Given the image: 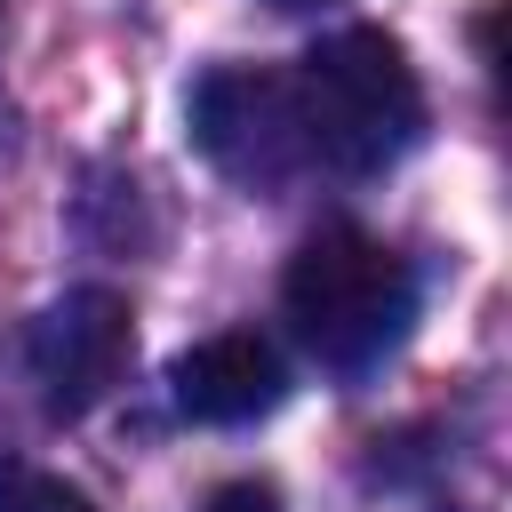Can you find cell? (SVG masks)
Returning a JSON list of instances; mask_svg holds the SVG:
<instances>
[{
    "label": "cell",
    "instance_id": "cell-1",
    "mask_svg": "<svg viewBox=\"0 0 512 512\" xmlns=\"http://www.w3.org/2000/svg\"><path fill=\"white\" fill-rule=\"evenodd\" d=\"M296 112H304L312 160H328L344 176H376L424 136V80L384 24H344L304 48Z\"/></svg>",
    "mask_w": 512,
    "mask_h": 512
},
{
    "label": "cell",
    "instance_id": "cell-2",
    "mask_svg": "<svg viewBox=\"0 0 512 512\" xmlns=\"http://www.w3.org/2000/svg\"><path fill=\"white\" fill-rule=\"evenodd\" d=\"M280 304L304 336V352L336 376H368L416 320V272L360 224H320L288 272H280Z\"/></svg>",
    "mask_w": 512,
    "mask_h": 512
},
{
    "label": "cell",
    "instance_id": "cell-3",
    "mask_svg": "<svg viewBox=\"0 0 512 512\" xmlns=\"http://www.w3.org/2000/svg\"><path fill=\"white\" fill-rule=\"evenodd\" d=\"M192 144L240 192H280L288 176H304L312 168V144H304V112H296V72L216 64L192 88Z\"/></svg>",
    "mask_w": 512,
    "mask_h": 512
},
{
    "label": "cell",
    "instance_id": "cell-4",
    "mask_svg": "<svg viewBox=\"0 0 512 512\" xmlns=\"http://www.w3.org/2000/svg\"><path fill=\"white\" fill-rule=\"evenodd\" d=\"M128 352H136V312L112 288H64L24 336L48 416H88L96 400H112V384L128 376Z\"/></svg>",
    "mask_w": 512,
    "mask_h": 512
},
{
    "label": "cell",
    "instance_id": "cell-5",
    "mask_svg": "<svg viewBox=\"0 0 512 512\" xmlns=\"http://www.w3.org/2000/svg\"><path fill=\"white\" fill-rule=\"evenodd\" d=\"M168 392H176V408H184L192 424H256V416L280 408L288 368H280V352H272L264 336L224 328V336L192 344V352L168 368Z\"/></svg>",
    "mask_w": 512,
    "mask_h": 512
},
{
    "label": "cell",
    "instance_id": "cell-6",
    "mask_svg": "<svg viewBox=\"0 0 512 512\" xmlns=\"http://www.w3.org/2000/svg\"><path fill=\"white\" fill-rule=\"evenodd\" d=\"M0 512H96L64 472H40V464H16L0 456Z\"/></svg>",
    "mask_w": 512,
    "mask_h": 512
},
{
    "label": "cell",
    "instance_id": "cell-7",
    "mask_svg": "<svg viewBox=\"0 0 512 512\" xmlns=\"http://www.w3.org/2000/svg\"><path fill=\"white\" fill-rule=\"evenodd\" d=\"M208 512H280V496H272L264 480H232V488H216Z\"/></svg>",
    "mask_w": 512,
    "mask_h": 512
},
{
    "label": "cell",
    "instance_id": "cell-8",
    "mask_svg": "<svg viewBox=\"0 0 512 512\" xmlns=\"http://www.w3.org/2000/svg\"><path fill=\"white\" fill-rule=\"evenodd\" d=\"M272 8H328V0H272Z\"/></svg>",
    "mask_w": 512,
    "mask_h": 512
},
{
    "label": "cell",
    "instance_id": "cell-9",
    "mask_svg": "<svg viewBox=\"0 0 512 512\" xmlns=\"http://www.w3.org/2000/svg\"><path fill=\"white\" fill-rule=\"evenodd\" d=\"M0 8H8V0H0Z\"/></svg>",
    "mask_w": 512,
    "mask_h": 512
}]
</instances>
